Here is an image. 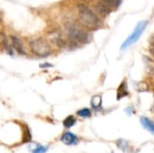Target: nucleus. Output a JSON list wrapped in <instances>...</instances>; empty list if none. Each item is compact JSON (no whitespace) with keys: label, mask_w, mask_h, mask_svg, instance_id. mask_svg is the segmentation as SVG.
Wrapping results in <instances>:
<instances>
[{"label":"nucleus","mask_w":154,"mask_h":153,"mask_svg":"<svg viewBox=\"0 0 154 153\" xmlns=\"http://www.w3.org/2000/svg\"><path fill=\"white\" fill-rule=\"evenodd\" d=\"M52 65L51 64H49V63H44V64H41V68H49V67H51Z\"/></svg>","instance_id":"nucleus-17"},{"label":"nucleus","mask_w":154,"mask_h":153,"mask_svg":"<svg viewBox=\"0 0 154 153\" xmlns=\"http://www.w3.org/2000/svg\"><path fill=\"white\" fill-rule=\"evenodd\" d=\"M96 7H97V10L100 14H104V15L108 14L110 13V7H109L106 4H105L103 1L100 2V3H98Z\"/></svg>","instance_id":"nucleus-9"},{"label":"nucleus","mask_w":154,"mask_h":153,"mask_svg":"<svg viewBox=\"0 0 154 153\" xmlns=\"http://www.w3.org/2000/svg\"><path fill=\"white\" fill-rule=\"evenodd\" d=\"M76 124V118L73 115H69L68 117H66L63 121V125L66 128H70L72 127L74 124Z\"/></svg>","instance_id":"nucleus-11"},{"label":"nucleus","mask_w":154,"mask_h":153,"mask_svg":"<svg viewBox=\"0 0 154 153\" xmlns=\"http://www.w3.org/2000/svg\"><path fill=\"white\" fill-rule=\"evenodd\" d=\"M81 23L88 30H96L101 25L98 16L87 6H80L79 9Z\"/></svg>","instance_id":"nucleus-1"},{"label":"nucleus","mask_w":154,"mask_h":153,"mask_svg":"<svg viewBox=\"0 0 154 153\" xmlns=\"http://www.w3.org/2000/svg\"><path fill=\"white\" fill-rule=\"evenodd\" d=\"M31 49L34 54L39 57H46L51 54V48L46 41L43 39H35L30 43Z\"/></svg>","instance_id":"nucleus-3"},{"label":"nucleus","mask_w":154,"mask_h":153,"mask_svg":"<svg viewBox=\"0 0 154 153\" xmlns=\"http://www.w3.org/2000/svg\"><path fill=\"white\" fill-rule=\"evenodd\" d=\"M23 142H30L31 140H32V135H31V133H30V130L28 128L27 125H23Z\"/></svg>","instance_id":"nucleus-10"},{"label":"nucleus","mask_w":154,"mask_h":153,"mask_svg":"<svg viewBox=\"0 0 154 153\" xmlns=\"http://www.w3.org/2000/svg\"><path fill=\"white\" fill-rule=\"evenodd\" d=\"M102 104V98L100 96H94L91 99V105L94 108H98Z\"/></svg>","instance_id":"nucleus-12"},{"label":"nucleus","mask_w":154,"mask_h":153,"mask_svg":"<svg viewBox=\"0 0 154 153\" xmlns=\"http://www.w3.org/2000/svg\"><path fill=\"white\" fill-rule=\"evenodd\" d=\"M68 35L69 40L75 43H86L89 41L88 32L76 24L68 26Z\"/></svg>","instance_id":"nucleus-2"},{"label":"nucleus","mask_w":154,"mask_h":153,"mask_svg":"<svg viewBox=\"0 0 154 153\" xmlns=\"http://www.w3.org/2000/svg\"><path fill=\"white\" fill-rule=\"evenodd\" d=\"M60 141H61L63 143L67 144V145H74V144L78 143L79 139H78V137H77L75 134H73L72 133L67 132V133H65L62 134V136H61V138H60Z\"/></svg>","instance_id":"nucleus-5"},{"label":"nucleus","mask_w":154,"mask_h":153,"mask_svg":"<svg viewBox=\"0 0 154 153\" xmlns=\"http://www.w3.org/2000/svg\"><path fill=\"white\" fill-rule=\"evenodd\" d=\"M127 95H128V91L126 88V82L123 81L117 89V99L119 100V99L123 98L124 96H126Z\"/></svg>","instance_id":"nucleus-8"},{"label":"nucleus","mask_w":154,"mask_h":153,"mask_svg":"<svg viewBox=\"0 0 154 153\" xmlns=\"http://www.w3.org/2000/svg\"><path fill=\"white\" fill-rule=\"evenodd\" d=\"M11 41H12V46L14 48V50L20 53V54H24V50L23 48V45H22V42L21 41L17 38V37H14V36H12L11 37Z\"/></svg>","instance_id":"nucleus-6"},{"label":"nucleus","mask_w":154,"mask_h":153,"mask_svg":"<svg viewBox=\"0 0 154 153\" xmlns=\"http://www.w3.org/2000/svg\"><path fill=\"white\" fill-rule=\"evenodd\" d=\"M141 123L143 124V126L148 130L149 132H151L152 134H154V124L147 117H142L141 118Z\"/></svg>","instance_id":"nucleus-7"},{"label":"nucleus","mask_w":154,"mask_h":153,"mask_svg":"<svg viewBox=\"0 0 154 153\" xmlns=\"http://www.w3.org/2000/svg\"><path fill=\"white\" fill-rule=\"evenodd\" d=\"M102 1L105 4H106L110 8L111 7H117L122 2V0H102Z\"/></svg>","instance_id":"nucleus-14"},{"label":"nucleus","mask_w":154,"mask_h":153,"mask_svg":"<svg viewBox=\"0 0 154 153\" xmlns=\"http://www.w3.org/2000/svg\"><path fill=\"white\" fill-rule=\"evenodd\" d=\"M48 151V147L42 146V145H37V147L34 148L32 153H46Z\"/></svg>","instance_id":"nucleus-15"},{"label":"nucleus","mask_w":154,"mask_h":153,"mask_svg":"<svg viewBox=\"0 0 154 153\" xmlns=\"http://www.w3.org/2000/svg\"><path fill=\"white\" fill-rule=\"evenodd\" d=\"M150 51L152 54V56L154 57V37L152 39L151 41V46H150Z\"/></svg>","instance_id":"nucleus-16"},{"label":"nucleus","mask_w":154,"mask_h":153,"mask_svg":"<svg viewBox=\"0 0 154 153\" xmlns=\"http://www.w3.org/2000/svg\"><path fill=\"white\" fill-rule=\"evenodd\" d=\"M77 115L80 117H89L91 115V111L88 108L80 109L77 112Z\"/></svg>","instance_id":"nucleus-13"},{"label":"nucleus","mask_w":154,"mask_h":153,"mask_svg":"<svg viewBox=\"0 0 154 153\" xmlns=\"http://www.w3.org/2000/svg\"><path fill=\"white\" fill-rule=\"evenodd\" d=\"M147 25V22L143 21V22H139L136 25V27L134 28V32L130 34V36L124 41V43L122 44L121 50H125L127 47H129L130 45H132L133 43H134L135 41H138V39L141 37L142 33L143 32L145 27Z\"/></svg>","instance_id":"nucleus-4"}]
</instances>
